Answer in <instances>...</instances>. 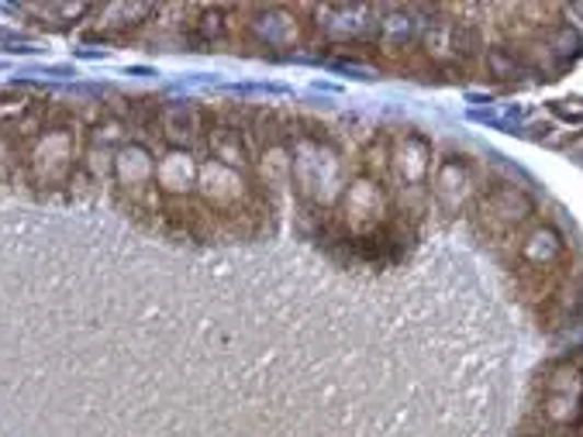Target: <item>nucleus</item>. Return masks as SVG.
Masks as SVG:
<instances>
[{"label":"nucleus","instance_id":"nucleus-1","mask_svg":"<svg viewBox=\"0 0 583 437\" xmlns=\"http://www.w3.org/2000/svg\"><path fill=\"white\" fill-rule=\"evenodd\" d=\"M345 162L335 145L321 131H294L290 145V186L297 189L300 207L329 214L345 189Z\"/></svg>","mask_w":583,"mask_h":437},{"label":"nucleus","instance_id":"nucleus-2","mask_svg":"<svg viewBox=\"0 0 583 437\" xmlns=\"http://www.w3.org/2000/svg\"><path fill=\"white\" fill-rule=\"evenodd\" d=\"M390 214H393L390 189L380 186L377 180H369V176L359 173V176H353V180L345 183L339 204L332 207V221H335V228H339L342 238H356V234H366L373 228L387 225Z\"/></svg>","mask_w":583,"mask_h":437},{"label":"nucleus","instance_id":"nucleus-3","mask_svg":"<svg viewBox=\"0 0 583 437\" xmlns=\"http://www.w3.org/2000/svg\"><path fill=\"white\" fill-rule=\"evenodd\" d=\"M535 214L531 197L522 186H494V189H483L477 193L473 200V228L491 238V241H507L528 228Z\"/></svg>","mask_w":583,"mask_h":437},{"label":"nucleus","instance_id":"nucleus-4","mask_svg":"<svg viewBox=\"0 0 583 437\" xmlns=\"http://www.w3.org/2000/svg\"><path fill=\"white\" fill-rule=\"evenodd\" d=\"M77 169H80L77 120L49 125L28 152V180L35 186H62L66 180L77 176Z\"/></svg>","mask_w":583,"mask_h":437},{"label":"nucleus","instance_id":"nucleus-5","mask_svg":"<svg viewBox=\"0 0 583 437\" xmlns=\"http://www.w3.org/2000/svg\"><path fill=\"white\" fill-rule=\"evenodd\" d=\"M432 159V141L422 131L398 128L390 135V189H425Z\"/></svg>","mask_w":583,"mask_h":437},{"label":"nucleus","instance_id":"nucleus-6","mask_svg":"<svg viewBox=\"0 0 583 437\" xmlns=\"http://www.w3.org/2000/svg\"><path fill=\"white\" fill-rule=\"evenodd\" d=\"M111 180L122 193H128V200L146 204L156 189V159L142 141H125L111 162Z\"/></svg>","mask_w":583,"mask_h":437},{"label":"nucleus","instance_id":"nucleus-7","mask_svg":"<svg viewBox=\"0 0 583 437\" xmlns=\"http://www.w3.org/2000/svg\"><path fill=\"white\" fill-rule=\"evenodd\" d=\"M432 197L435 204L446 210V214H459L466 210L473 200H477V176L470 162H466L462 156H446L438 159L435 169H432Z\"/></svg>","mask_w":583,"mask_h":437},{"label":"nucleus","instance_id":"nucleus-8","mask_svg":"<svg viewBox=\"0 0 583 437\" xmlns=\"http://www.w3.org/2000/svg\"><path fill=\"white\" fill-rule=\"evenodd\" d=\"M201 159L186 149H167V156L156 159V193L167 200H191L197 193Z\"/></svg>","mask_w":583,"mask_h":437},{"label":"nucleus","instance_id":"nucleus-9","mask_svg":"<svg viewBox=\"0 0 583 437\" xmlns=\"http://www.w3.org/2000/svg\"><path fill=\"white\" fill-rule=\"evenodd\" d=\"M245 24H249V35L266 48H294L300 42V28H305V21L287 8L252 11V21Z\"/></svg>","mask_w":583,"mask_h":437},{"label":"nucleus","instance_id":"nucleus-10","mask_svg":"<svg viewBox=\"0 0 583 437\" xmlns=\"http://www.w3.org/2000/svg\"><path fill=\"white\" fill-rule=\"evenodd\" d=\"M159 128H162V138L170 141V149L194 152L197 145H204V111L186 101L170 104L159 111Z\"/></svg>","mask_w":583,"mask_h":437},{"label":"nucleus","instance_id":"nucleus-11","mask_svg":"<svg viewBox=\"0 0 583 437\" xmlns=\"http://www.w3.org/2000/svg\"><path fill=\"white\" fill-rule=\"evenodd\" d=\"M456 21L449 18H438V21H425V28L418 32V48H422V56L432 66H446L456 62Z\"/></svg>","mask_w":583,"mask_h":437},{"label":"nucleus","instance_id":"nucleus-12","mask_svg":"<svg viewBox=\"0 0 583 437\" xmlns=\"http://www.w3.org/2000/svg\"><path fill=\"white\" fill-rule=\"evenodd\" d=\"M252 165H260V180H255V186H260L263 193L266 189H273V193L287 189L290 186V145H287V138L266 145V149L252 159Z\"/></svg>","mask_w":583,"mask_h":437},{"label":"nucleus","instance_id":"nucleus-13","mask_svg":"<svg viewBox=\"0 0 583 437\" xmlns=\"http://www.w3.org/2000/svg\"><path fill=\"white\" fill-rule=\"evenodd\" d=\"M539 386H542V396H573V400H583V369L576 366L573 358L552 361V366L542 369Z\"/></svg>","mask_w":583,"mask_h":437},{"label":"nucleus","instance_id":"nucleus-14","mask_svg":"<svg viewBox=\"0 0 583 437\" xmlns=\"http://www.w3.org/2000/svg\"><path fill=\"white\" fill-rule=\"evenodd\" d=\"M539 421L549 430H570V427H576L583 421V400H573V396H542Z\"/></svg>","mask_w":583,"mask_h":437},{"label":"nucleus","instance_id":"nucleus-15","mask_svg":"<svg viewBox=\"0 0 583 437\" xmlns=\"http://www.w3.org/2000/svg\"><path fill=\"white\" fill-rule=\"evenodd\" d=\"M359 173L390 189V135H377L366 141V149L359 156Z\"/></svg>","mask_w":583,"mask_h":437},{"label":"nucleus","instance_id":"nucleus-16","mask_svg":"<svg viewBox=\"0 0 583 437\" xmlns=\"http://www.w3.org/2000/svg\"><path fill=\"white\" fill-rule=\"evenodd\" d=\"M483 69L491 72V77H498V80H515L518 72L525 69V62H522V56L515 53V48L494 45V48H483Z\"/></svg>","mask_w":583,"mask_h":437},{"label":"nucleus","instance_id":"nucleus-17","mask_svg":"<svg viewBox=\"0 0 583 437\" xmlns=\"http://www.w3.org/2000/svg\"><path fill=\"white\" fill-rule=\"evenodd\" d=\"M194 32L201 45H215L228 35V14L221 8H204L201 18L194 21Z\"/></svg>","mask_w":583,"mask_h":437},{"label":"nucleus","instance_id":"nucleus-18","mask_svg":"<svg viewBox=\"0 0 583 437\" xmlns=\"http://www.w3.org/2000/svg\"><path fill=\"white\" fill-rule=\"evenodd\" d=\"M18 11L35 14V18H59V24H66V21H77L83 14H90L93 4H21Z\"/></svg>","mask_w":583,"mask_h":437},{"label":"nucleus","instance_id":"nucleus-19","mask_svg":"<svg viewBox=\"0 0 583 437\" xmlns=\"http://www.w3.org/2000/svg\"><path fill=\"white\" fill-rule=\"evenodd\" d=\"M18 176V141L0 131V186H8Z\"/></svg>","mask_w":583,"mask_h":437},{"label":"nucleus","instance_id":"nucleus-20","mask_svg":"<svg viewBox=\"0 0 583 437\" xmlns=\"http://www.w3.org/2000/svg\"><path fill=\"white\" fill-rule=\"evenodd\" d=\"M542 42L549 45V53L563 56V53H573V48H576V32L570 28V24H556V28H552Z\"/></svg>","mask_w":583,"mask_h":437},{"label":"nucleus","instance_id":"nucleus-21","mask_svg":"<svg viewBox=\"0 0 583 437\" xmlns=\"http://www.w3.org/2000/svg\"><path fill=\"white\" fill-rule=\"evenodd\" d=\"M552 111H556L559 117H567V120H580V125H583V104H580V101H556V104H552Z\"/></svg>","mask_w":583,"mask_h":437},{"label":"nucleus","instance_id":"nucleus-22","mask_svg":"<svg viewBox=\"0 0 583 437\" xmlns=\"http://www.w3.org/2000/svg\"><path fill=\"white\" fill-rule=\"evenodd\" d=\"M559 14L567 18V24L573 21V24H580V28H583V4H567V8H559Z\"/></svg>","mask_w":583,"mask_h":437},{"label":"nucleus","instance_id":"nucleus-23","mask_svg":"<svg viewBox=\"0 0 583 437\" xmlns=\"http://www.w3.org/2000/svg\"><path fill=\"white\" fill-rule=\"evenodd\" d=\"M531 437H563V434H552V430H539V434H531Z\"/></svg>","mask_w":583,"mask_h":437}]
</instances>
